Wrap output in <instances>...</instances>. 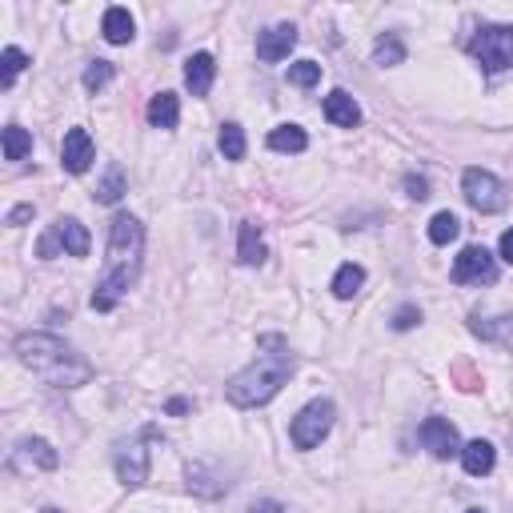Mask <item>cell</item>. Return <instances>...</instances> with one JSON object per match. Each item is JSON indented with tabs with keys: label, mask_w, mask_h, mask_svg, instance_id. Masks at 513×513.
<instances>
[{
	"label": "cell",
	"mask_w": 513,
	"mask_h": 513,
	"mask_svg": "<svg viewBox=\"0 0 513 513\" xmlns=\"http://www.w3.org/2000/svg\"><path fill=\"white\" fill-rule=\"evenodd\" d=\"M37 256H45V261H53V256H61V241H57V233H53V229H48V233L37 241Z\"/></svg>",
	"instance_id": "obj_33"
},
{
	"label": "cell",
	"mask_w": 513,
	"mask_h": 513,
	"mask_svg": "<svg viewBox=\"0 0 513 513\" xmlns=\"http://www.w3.org/2000/svg\"><path fill=\"white\" fill-rule=\"evenodd\" d=\"M92 196H97L100 204H117V201L125 196V169L117 165V161L105 169V181L97 185V193H92Z\"/></svg>",
	"instance_id": "obj_23"
},
{
	"label": "cell",
	"mask_w": 513,
	"mask_h": 513,
	"mask_svg": "<svg viewBox=\"0 0 513 513\" xmlns=\"http://www.w3.org/2000/svg\"><path fill=\"white\" fill-rule=\"evenodd\" d=\"M149 441H161V430L157 425H144L136 438H128L117 446L113 453V465H117V477L128 485V490H136V485H144L149 482Z\"/></svg>",
	"instance_id": "obj_4"
},
{
	"label": "cell",
	"mask_w": 513,
	"mask_h": 513,
	"mask_svg": "<svg viewBox=\"0 0 513 513\" xmlns=\"http://www.w3.org/2000/svg\"><path fill=\"white\" fill-rule=\"evenodd\" d=\"M213 76H217V61H213V53H193L189 61H185V84H189L193 97H209Z\"/></svg>",
	"instance_id": "obj_14"
},
{
	"label": "cell",
	"mask_w": 513,
	"mask_h": 513,
	"mask_svg": "<svg viewBox=\"0 0 513 513\" xmlns=\"http://www.w3.org/2000/svg\"><path fill=\"white\" fill-rule=\"evenodd\" d=\"M177 121H181V100H177V92H157V97L149 100V125L177 128Z\"/></svg>",
	"instance_id": "obj_19"
},
{
	"label": "cell",
	"mask_w": 513,
	"mask_h": 513,
	"mask_svg": "<svg viewBox=\"0 0 513 513\" xmlns=\"http://www.w3.org/2000/svg\"><path fill=\"white\" fill-rule=\"evenodd\" d=\"M474 333L485 341H501V345H513V317H498V321H482L474 317Z\"/></svg>",
	"instance_id": "obj_27"
},
{
	"label": "cell",
	"mask_w": 513,
	"mask_h": 513,
	"mask_svg": "<svg viewBox=\"0 0 513 513\" xmlns=\"http://www.w3.org/2000/svg\"><path fill=\"white\" fill-rule=\"evenodd\" d=\"M24 65H29V57H24L16 45H8L4 53H0V84H4V89H13V81L21 76Z\"/></svg>",
	"instance_id": "obj_29"
},
{
	"label": "cell",
	"mask_w": 513,
	"mask_h": 513,
	"mask_svg": "<svg viewBox=\"0 0 513 513\" xmlns=\"http://www.w3.org/2000/svg\"><path fill=\"white\" fill-rule=\"evenodd\" d=\"M457 233H461V221L453 217V213H438V217L430 221V241L433 245H449V241H457Z\"/></svg>",
	"instance_id": "obj_28"
},
{
	"label": "cell",
	"mask_w": 513,
	"mask_h": 513,
	"mask_svg": "<svg viewBox=\"0 0 513 513\" xmlns=\"http://www.w3.org/2000/svg\"><path fill=\"white\" fill-rule=\"evenodd\" d=\"M32 152V133L21 125H8L4 128V161H24Z\"/></svg>",
	"instance_id": "obj_24"
},
{
	"label": "cell",
	"mask_w": 513,
	"mask_h": 513,
	"mask_svg": "<svg viewBox=\"0 0 513 513\" xmlns=\"http://www.w3.org/2000/svg\"><path fill=\"white\" fill-rule=\"evenodd\" d=\"M373 61H378L381 68L405 65V45H401L397 32H385V37H378V45H373Z\"/></svg>",
	"instance_id": "obj_22"
},
{
	"label": "cell",
	"mask_w": 513,
	"mask_h": 513,
	"mask_svg": "<svg viewBox=\"0 0 513 513\" xmlns=\"http://www.w3.org/2000/svg\"><path fill=\"white\" fill-rule=\"evenodd\" d=\"M237 261L241 265H261L265 261L261 229H256L253 221H241V229H237Z\"/></svg>",
	"instance_id": "obj_18"
},
{
	"label": "cell",
	"mask_w": 513,
	"mask_h": 513,
	"mask_svg": "<svg viewBox=\"0 0 513 513\" xmlns=\"http://www.w3.org/2000/svg\"><path fill=\"white\" fill-rule=\"evenodd\" d=\"M249 513H289V509L281 506V501H269V498H265V501H253Z\"/></svg>",
	"instance_id": "obj_37"
},
{
	"label": "cell",
	"mask_w": 513,
	"mask_h": 513,
	"mask_svg": "<svg viewBox=\"0 0 513 513\" xmlns=\"http://www.w3.org/2000/svg\"><path fill=\"white\" fill-rule=\"evenodd\" d=\"M189 490L201 493V498H221V493L229 490V482H217L204 465H189Z\"/></svg>",
	"instance_id": "obj_25"
},
{
	"label": "cell",
	"mask_w": 513,
	"mask_h": 513,
	"mask_svg": "<svg viewBox=\"0 0 513 513\" xmlns=\"http://www.w3.org/2000/svg\"><path fill=\"white\" fill-rule=\"evenodd\" d=\"M293 378V353H285V345L277 353H265L256 357L249 370H241L233 381L225 385V401L233 409H256V405H269L285 381Z\"/></svg>",
	"instance_id": "obj_3"
},
{
	"label": "cell",
	"mask_w": 513,
	"mask_h": 513,
	"mask_svg": "<svg viewBox=\"0 0 513 513\" xmlns=\"http://www.w3.org/2000/svg\"><path fill=\"white\" fill-rule=\"evenodd\" d=\"M13 349L53 389H81V385L92 381V361H84L68 341L53 337V333H21Z\"/></svg>",
	"instance_id": "obj_2"
},
{
	"label": "cell",
	"mask_w": 513,
	"mask_h": 513,
	"mask_svg": "<svg viewBox=\"0 0 513 513\" xmlns=\"http://www.w3.org/2000/svg\"><path fill=\"white\" fill-rule=\"evenodd\" d=\"M189 409H193V401H189V397H173V401L165 405V413H169V417H185Z\"/></svg>",
	"instance_id": "obj_35"
},
{
	"label": "cell",
	"mask_w": 513,
	"mask_h": 513,
	"mask_svg": "<svg viewBox=\"0 0 513 513\" xmlns=\"http://www.w3.org/2000/svg\"><path fill=\"white\" fill-rule=\"evenodd\" d=\"M100 32H105L109 45H128L136 37V24L128 16V8H105V21H100Z\"/></svg>",
	"instance_id": "obj_17"
},
{
	"label": "cell",
	"mask_w": 513,
	"mask_h": 513,
	"mask_svg": "<svg viewBox=\"0 0 513 513\" xmlns=\"http://www.w3.org/2000/svg\"><path fill=\"white\" fill-rule=\"evenodd\" d=\"M57 469L61 465V453L48 446L45 438H24L21 446L13 449V457H8V469Z\"/></svg>",
	"instance_id": "obj_11"
},
{
	"label": "cell",
	"mask_w": 513,
	"mask_h": 513,
	"mask_svg": "<svg viewBox=\"0 0 513 513\" xmlns=\"http://www.w3.org/2000/svg\"><path fill=\"white\" fill-rule=\"evenodd\" d=\"M92 157H97V149H92V136L89 128H68L65 141H61V165L68 169V173H89Z\"/></svg>",
	"instance_id": "obj_10"
},
{
	"label": "cell",
	"mask_w": 513,
	"mask_h": 513,
	"mask_svg": "<svg viewBox=\"0 0 513 513\" xmlns=\"http://www.w3.org/2000/svg\"><path fill=\"white\" fill-rule=\"evenodd\" d=\"M465 513H485V509H465Z\"/></svg>",
	"instance_id": "obj_40"
},
{
	"label": "cell",
	"mask_w": 513,
	"mask_h": 513,
	"mask_svg": "<svg viewBox=\"0 0 513 513\" xmlns=\"http://www.w3.org/2000/svg\"><path fill=\"white\" fill-rule=\"evenodd\" d=\"M141 261H144V225L133 213H117L109 225V261L100 273L97 289H92V309L97 313H113L117 301L136 285L141 277Z\"/></svg>",
	"instance_id": "obj_1"
},
{
	"label": "cell",
	"mask_w": 513,
	"mask_h": 513,
	"mask_svg": "<svg viewBox=\"0 0 513 513\" xmlns=\"http://www.w3.org/2000/svg\"><path fill=\"white\" fill-rule=\"evenodd\" d=\"M32 213H37V209H32V204H16V209L8 213V225H24V221L32 217Z\"/></svg>",
	"instance_id": "obj_36"
},
{
	"label": "cell",
	"mask_w": 513,
	"mask_h": 513,
	"mask_svg": "<svg viewBox=\"0 0 513 513\" xmlns=\"http://www.w3.org/2000/svg\"><path fill=\"white\" fill-rule=\"evenodd\" d=\"M417 321H422V309H417V305H401V309L393 313V329H397V333L413 329Z\"/></svg>",
	"instance_id": "obj_32"
},
{
	"label": "cell",
	"mask_w": 513,
	"mask_h": 513,
	"mask_svg": "<svg viewBox=\"0 0 513 513\" xmlns=\"http://www.w3.org/2000/svg\"><path fill=\"white\" fill-rule=\"evenodd\" d=\"M453 285H493L498 281V261L490 256L485 245H469L461 249V256L453 261Z\"/></svg>",
	"instance_id": "obj_8"
},
{
	"label": "cell",
	"mask_w": 513,
	"mask_h": 513,
	"mask_svg": "<svg viewBox=\"0 0 513 513\" xmlns=\"http://www.w3.org/2000/svg\"><path fill=\"white\" fill-rule=\"evenodd\" d=\"M325 121L337 128H357L361 125V105H357L345 89H333L329 97H325Z\"/></svg>",
	"instance_id": "obj_13"
},
{
	"label": "cell",
	"mask_w": 513,
	"mask_h": 513,
	"mask_svg": "<svg viewBox=\"0 0 513 513\" xmlns=\"http://www.w3.org/2000/svg\"><path fill=\"white\" fill-rule=\"evenodd\" d=\"M297 45V29L293 24H273V29H265L261 37H256V57L261 61H285L289 53H293Z\"/></svg>",
	"instance_id": "obj_12"
},
{
	"label": "cell",
	"mask_w": 513,
	"mask_h": 513,
	"mask_svg": "<svg viewBox=\"0 0 513 513\" xmlns=\"http://www.w3.org/2000/svg\"><path fill=\"white\" fill-rule=\"evenodd\" d=\"M53 233H57V241H61V249L68 256H89V229L81 225L76 217H57L53 221Z\"/></svg>",
	"instance_id": "obj_15"
},
{
	"label": "cell",
	"mask_w": 513,
	"mask_h": 513,
	"mask_svg": "<svg viewBox=\"0 0 513 513\" xmlns=\"http://www.w3.org/2000/svg\"><path fill=\"white\" fill-rule=\"evenodd\" d=\"M405 193L413 196V201H425V196H430V181H425V177H417V173H409L405 177Z\"/></svg>",
	"instance_id": "obj_34"
},
{
	"label": "cell",
	"mask_w": 513,
	"mask_h": 513,
	"mask_svg": "<svg viewBox=\"0 0 513 513\" xmlns=\"http://www.w3.org/2000/svg\"><path fill=\"white\" fill-rule=\"evenodd\" d=\"M461 193H465V201L474 204L477 213H501L509 204L506 185H501L490 169H477V165L465 169V177H461Z\"/></svg>",
	"instance_id": "obj_7"
},
{
	"label": "cell",
	"mask_w": 513,
	"mask_h": 513,
	"mask_svg": "<svg viewBox=\"0 0 513 513\" xmlns=\"http://www.w3.org/2000/svg\"><path fill=\"white\" fill-rule=\"evenodd\" d=\"M221 152H225V161H245V128L241 125H221V136H217Z\"/></svg>",
	"instance_id": "obj_26"
},
{
	"label": "cell",
	"mask_w": 513,
	"mask_h": 513,
	"mask_svg": "<svg viewBox=\"0 0 513 513\" xmlns=\"http://www.w3.org/2000/svg\"><path fill=\"white\" fill-rule=\"evenodd\" d=\"M45 513H61V509H53V506H48V509H45Z\"/></svg>",
	"instance_id": "obj_39"
},
{
	"label": "cell",
	"mask_w": 513,
	"mask_h": 513,
	"mask_svg": "<svg viewBox=\"0 0 513 513\" xmlns=\"http://www.w3.org/2000/svg\"><path fill=\"white\" fill-rule=\"evenodd\" d=\"M461 465H465L469 477H485L493 474V465H498V449L490 446V441H469V446H461Z\"/></svg>",
	"instance_id": "obj_16"
},
{
	"label": "cell",
	"mask_w": 513,
	"mask_h": 513,
	"mask_svg": "<svg viewBox=\"0 0 513 513\" xmlns=\"http://www.w3.org/2000/svg\"><path fill=\"white\" fill-rule=\"evenodd\" d=\"M269 149L273 152H305L309 149V136H305L301 125H281L269 133Z\"/></svg>",
	"instance_id": "obj_20"
},
{
	"label": "cell",
	"mask_w": 513,
	"mask_h": 513,
	"mask_svg": "<svg viewBox=\"0 0 513 513\" xmlns=\"http://www.w3.org/2000/svg\"><path fill=\"white\" fill-rule=\"evenodd\" d=\"M317 81H321V65H317V61H297V65H289V84H297V89H313Z\"/></svg>",
	"instance_id": "obj_31"
},
{
	"label": "cell",
	"mask_w": 513,
	"mask_h": 513,
	"mask_svg": "<svg viewBox=\"0 0 513 513\" xmlns=\"http://www.w3.org/2000/svg\"><path fill=\"white\" fill-rule=\"evenodd\" d=\"M333 417H337V409H333V401H309V405L301 409V413L293 417V425H289V438H293L297 449H317L325 441V433L333 430Z\"/></svg>",
	"instance_id": "obj_6"
},
{
	"label": "cell",
	"mask_w": 513,
	"mask_h": 513,
	"mask_svg": "<svg viewBox=\"0 0 513 513\" xmlns=\"http://www.w3.org/2000/svg\"><path fill=\"white\" fill-rule=\"evenodd\" d=\"M365 285V269L353 261H345L337 269V277H333V297H341V301H349V297H357Z\"/></svg>",
	"instance_id": "obj_21"
},
{
	"label": "cell",
	"mask_w": 513,
	"mask_h": 513,
	"mask_svg": "<svg viewBox=\"0 0 513 513\" xmlns=\"http://www.w3.org/2000/svg\"><path fill=\"white\" fill-rule=\"evenodd\" d=\"M469 53L485 73H501L513 68V24H485L474 40H469Z\"/></svg>",
	"instance_id": "obj_5"
},
{
	"label": "cell",
	"mask_w": 513,
	"mask_h": 513,
	"mask_svg": "<svg viewBox=\"0 0 513 513\" xmlns=\"http://www.w3.org/2000/svg\"><path fill=\"white\" fill-rule=\"evenodd\" d=\"M113 73H117L113 61H89V68H84V89H89V92H100L109 81H113Z\"/></svg>",
	"instance_id": "obj_30"
},
{
	"label": "cell",
	"mask_w": 513,
	"mask_h": 513,
	"mask_svg": "<svg viewBox=\"0 0 513 513\" xmlns=\"http://www.w3.org/2000/svg\"><path fill=\"white\" fill-rule=\"evenodd\" d=\"M498 249H501V261H509V265H513V229H506V233H501Z\"/></svg>",
	"instance_id": "obj_38"
},
{
	"label": "cell",
	"mask_w": 513,
	"mask_h": 513,
	"mask_svg": "<svg viewBox=\"0 0 513 513\" xmlns=\"http://www.w3.org/2000/svg\"><path fill=\"white\" fill-rule=\"evenodd\" d=\"M422 446L433 453L438 461H449L453 453H461V438L453 430L449 417H425L422 422Z\"/></svg>",
	"instance_id": "obj_9"
}]
</instances>
